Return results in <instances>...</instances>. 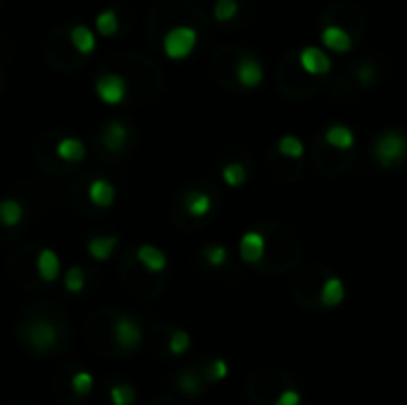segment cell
Listing matches in <instances>:
<instances>
[{
  "label": "cell",
  "instance_id": "obj_13",
  "mask_svg": "<svg viewBox=\"0 0 407 405\" xmlns=\"http://www.w3.org/2000/svg\"><path fill=\"white\" fill-rule=\"evenodd\" d=\"M321 43L333 53H348L352 48V38L345 29L340 27H324L321 29Z\"/></svg>",
  "mask_w": 407,
  "mask_h": 405
},
{
  "label": "cell",
  "instance_id": "obj_10",
  "mask_svg": "<svg viewBox=\"0 0 407 405\" xmlns=\"http://www.w3.org/2000/svg\"><path fill=\"white\" fill-rule=\"evenodd\" d=\"M103 146L110 150V153H117V150H122L124 146H127L129 141V129L124 127L122 122H108L103 129V136H101Z\"/></svg>",
  "mask_w": 407,
  "mask_h": 405
},
{
  "label": "cell",
  "instance_id": "obj_16",
  "mask_svg": "<svg viewBox=\"0 0 407 405\" xmlns=\"http://www.w3.org/2000/svg\"><path fill=\"white\" fill-rule=\"evenodd\" d=\"M57 158L64 160V162H81L86 158V146H84V141L74 139V136H64L57 143Z\"/></svg>",
  "mask_w": 407,
  "mask_h": 405
},
{
  "label": "cell",
  "instance_id": "obj_24",
  "mask_svg": "<svg viewBox=\"0 0 407 405\" xmlns=\"http://www.w3.org/2000/svg\"><path fill=\"white\" fill-rule=\"evenodd\" d=\"M96 31L101 36H115L120 31V17H117L115 10H103L101 15L96 17Z\"/></svg>",
  "mask_w": 407,
  "mask_h": 405
},
{
  "label": "cell",
  "instance_id": "obj_11",
  "mask_svg": "<svg viewBox=\"0 0 407 405\" xmlns=\"http://www.w3.org/2000/svg\"><path fill=\"white\" fill-rule=\"evenodd\" d=\"M136 260L153 274L162 272L167 267V256L157 246H150V244H143L139 251H136Z\"/></svg>",
  "mask_w": 407,
  "mask_h": 405
},
{
  "label": "cell",
  "instance_id": "obj_34",
  "mask_svg": "<svg viewBox=\"0 0 407 405\" xmlns=\"http://www.w3.org/2000/svg\"><path fill=\"white\" fill-rule=\"evenodd\" d=\"M148 405H183L179 398H174V396H169V394H165V396H157L155 401H150Z\"/></svg>",
  "mask_w": 407,
  "mask_h": 405
},
{
  "label": "cell",
  "instance_id": "obj_31",
  "mask_svg": "<svg viewBox=\"0 0 407 405\" xmlns=\"http://www.w3.org/2000/svg\"><path fill=\"white\" fill-rule=\"evenodd\" d=\"M64 286H67L69 293L84 291V286H86V274H84L81 267H71L67 272V277H64Z\"/></svg>",
  "mask_w": 407,
  "mask_h": 405
},
{
  "label": "cell",
  "instance_id": "obj_29",
  "mask_svg": "<svg viewBox=\"0 0 407 405\" xmlns=\"http://www.w3.org/2000/svg\"><path fill=\"white\" fill-rule=\"evenodd\" d=\"M236 15H239V3L236 0H217L214 3L217 22H231Z\"/></svg>",
  "mask_w": 407,
  "mask_h": 405
},
{
  "label": "cell",
  "instance_id": "obj_2",
  "mask_svg": "<svg viewBox=\"0 0 407 405\" xmlns=\"http://www.w3.org/2000/svg\"><path fill=\"white\" fill-rule=\"evenodd\" d=\"M22 341L29 346L31 350L38 353V355L48 358L52 355L55 350H60V338H62V331L60 326L52 322L50 317L45 315H38L29 322H24L22 331H19Z\"/></svg>",
  "mask_w": 407,
  "mask_h": 405
},
{
  "label": "cell",
  "instance_id": "obj_1",
  "mask_svg": "<svg viewBox=\"0 0 407 405\" xmlns=\"http://www.w3.org/2000/svg\"><path fill=\"white\" fill-rule=\"evenodd\" d=\"M293 387V377L284 370L269 367L253 372L246 382V396L253 405H274L286 389Z\"/></svg>",
  "mask_w": 407,
  "mask_h": 405
},
{
  "label": "cell",
  "instance_id": "obj_6",
  "mask_svg": "<svg viewBox=\"0 0 407 405\" xmlns=\"http://www.w3.org/2000/svg\"><path fill=\"white\" fill-rule=\"evenodd\" d=\"M96 93L105 105H120L127 98V81L120 74H101L96 81Z\"/></svg>",
  "mask_w": 407,
  "mask_h": 405
},
{
  "label": "cell",
  "instance_id": "obj_15",
  "mask_svg": "<svg viewBox=\"0 0 407 405\" xmlns=\"http://www.w3.org/2000/svg\"><path fill=\"white\" fill-rule=\"evenodd\" d=\"M343 296H345V286L338 277L324 279V284H321L319 289V303L324 305V308H336L340 300H343Z\"/></svg>",
  "mask_w": 407,
  "mask_h": 405
},
{
  "label": "cell",
  "instance_id": "obj_19",
  "mask_svg": "<svg viewBox=\"0 0 407 405\" xmlns=\"http://www.w3.org/2000/svg\"><path fill=\"white\" fill-rule=\"evenodd\" d=\"M176 387H179L183 396H200L202 387H205V377L198 370H183L176 377Z\"/></svg>",
  "mask_w": 407,
  "mask_h": 405
},
{
  "label": "cell",
  "instance_id": "obj_32",
  "mask_svg": "<svg viewBox=\"0 0 407 405\" xmlns=\"http://www.w3.org/2000/svg\"><path fill=\"white\" fill-rule=\"evenodd\" d=\"M202 256H205V260H207V263L212 265V267H222V265L227 263L229 251H227L224 246H207Z\"/></svg>",
  "mask_w": 407,
  "mask_h": 405
},
{
  "label": "cell",
  "instance_id": "obj_25",
  "mask_svg": "<svg viewBox=\"0 0 407 405\" xmlns=\"http://www.w3.org/2000/svg\"><path fill=\"white\" fill-rule=\"evenodd\" d=\"M277 148H279L281 155H286V158H291V160L303 158V150H305L303 141H300L298 136H291V134L281 136L279 143H277Z\"/></svg>",
  "mask_w": 407,
  "mask_h": 405
},
{
  "label": "cell",
  "instance_id": "obj_35",
  "mask_svg": "<svg viewBox=\"0 0 407 405\" xmlns=\"http://www.w3.org/2000/svg\"><path fill=\"white\" fill-rule=\"evenodd\" d=\"M357 76H360V84H365V86H369V84L374 81V69L372 67H360V72H357Z\"/></svg>",
  "mask_w": 407,
  "mask_h": 405
},
{
  "label": "cell",
  "instance_id": "obj_23",
  "mask_svg": "<svg viewBox=\"0 0 407 405\" xmlns=\"http://www.w3.org/2000/svg\"><path fill=\"white\" fill-rule=\"evenodd\" d=\"M22 217H24L22 202H17L12 198L0 202V222H3L5 227H17L19 222H22Z\"/></svg>",
  "mask_w": 407,
  "mask_h": 405
},
{
  "label": "cell",
  "instance_id": "obj_21",
  "mask_svg": "<svg viewBox=\"0 0 407 405\" xmlns=\"http://www.w3.org/2000/svg\"><path fill=\"white\" fill-rule=\"evenodd\" d=\"M117 236H93L88 241V256L93 260H108L110 256H113V251L117 248Z\"/></svg>",
  "mask_w": 407,
  "mask_h": 405
},
{
  "label": "cell",
  "instance_id": "obj_22",
  "mask_svg": "<svg viewBox=\"0 0 407 405\" xmlns=\"http://www.w3.org/2000/svg\"><path fill=\"white\" fill-rule=\"evenodd\" d=\"M69 389L71 394H74V398H86L91 394V389H93V377L84 370H74L69 375Z\"/></svg>",
  "mask_w": 407,
  "mask_h": 405
},
{
  "label": "cell",
  "instance_id": "obj_33",
  "mask_svg": "<svg viewBox=\"0 0 407 405\" xmlns=\"http://www.w3.org/2000/svg\"><path fill=\"white\" fill-rule=\"evenodd\" d=\"M274 405H300V394H298V389L291 387V389H286L284 394H281L277 398V403Z\"/></svg>",
  "mask_w": 407,
  "mask_h": 405
},
{
  "label": "cell",
  "instance_id": "obj_9",
  "mask_svg": "<svg viewBox=\"0 0 407 405\" xmlns=\"http://www.w3.org/2000/svg\"><path fill=\"white\" fill-rule=\"evenodd\" d=\"M236 79L243 89H255L262 84V64L255 57H243L236 67Z\"/></svg>",
  "mask_w": 407,
  "mask_h": 405
},
{
  "label": "cell",
  "instance_id": "obj_12",
  "mask_svg": "<svg viewBox=\"0 0 407 405\" xmlns=\"http://www.w3.org/2000/svg\"><path fill=\"white\" fill-rule=\"evenodd\" d=\"M36 270L43 282H55L60 277V258H57V253L50 251V248H43L36 258Z\"/></svg>",
  "mask_w": 407,
  "mask_h": 405
},
{
  "label": "cell",
  "instance_id": "obj_26",
  "mask_svg": "<svg viewBox=\"0 0 407 405\" xmlns=\"http://www.w3.org/2000/svg\"><path fill=\"white\" fill-rule=\"evenodd\" d=\"M222 179H224L227 186H243L248 179V172L246 167L241 165V162H229V165L222 167Z\"/></svg>",
  "mask_w": 407,
  "mask_h": 405
},
{
  "label": "cell",
  "instance_id": "obj_5",
  "mask_svg": "<svg viewBox=\"0 0 407 405\" xmlns=\"http://www.w3.org/2000/svg\"><path fill=\"white\" fill-rule=\"evenodd\" d=\"M115 341L120 353L136 350L143 341V329L134 317L129 315H117L115 317Z\"/></svg>",
  "mask_w": 407,
  "mask_h": 405
},
{
  "label": "cell",
  "instance_id": "obj_20",
  "mask_svg": "<svg viewBox=\"0 0 407 405\" xmlns=\"http://www.w3.org/2000/svg\"><path fill=\"white\" fill-rule=\"evenodd\" d=\"M186 210L191 217H207L212 212V198L205 191H191L186 193Z\"/></svg>",
  "mask_w": 407,
  "mask_h": 405
},
{
  "label": "cell",
  "instance_id": "obj_18",
  "mask_svg": "<svg viewBox=\"0 0 407 405\" xmlns=\"http://www.w3.org/2000/svg\"><path fill=\"white\" fill-rule=\"evenodd\" d=\"M69 41L81 55H91L96 50V36H93V31L86 27V24H76V27H71Z\"/></svg>",
  "mask_w": 407,
  "mask_h": 405
},
{
  "label": "cell",
  "instance_id": "obj_14",
  "mask_svg": "<svg viewBox=\"0 0 407 405\" xmlns=\"http://www.w3.org/2000/svg\"><path fill=\"white\" fill-rule=\"evenodd\" d=\"M324 141L329 143L331 148L350 150L352 146H355V134H352V129L345 127V124H331L324 134Z\"/></svg>",
  "mask_w": 407,
  "mask_h": 405
},
{
  "label": "cell",
  "instance_id": "obj_28",
  "mask_svg": "<svg viewBox=\"0 0 407 405\" xmlns=\"http://www.w3.org/2000/svg\"><path fill=\"white\" fill-rule=\"evenodd\" d=\"M202 377H205V382H219V379H224L229 375V367L224 360H219V358H212L207 365H202Z\"/></svg>",
  "mask_w": 407,
  "mask_h": 405
},
{
  "label": "cell",
  "instance_id": "obj_7",
  "mask_svg": "<svg viewBox=\"0 0 407 405\" xmlns=\"http://www.w3.org/2000/svg\"><path fill=\"white\" fill-rule=\"evenodd\" d=\"M298 60H300V67H303L307 74L319 76V74H329L331 72L329 55H326L321 48H314V45H307V48L300 50Z\"/></svg>",
  "mask_w": 407,
  "mask_h": 405
},
{
  "label": "cell",
  "instance_id": "obj_3",
  "mask_svg": "<svg viewBox=\"0 0 407 405\" xmlns=\"http://www.w3.org/2000/svg\"><path fill=\"white\" fill-rule=\"evenodd\" d=\"M372 153L382 167H393L396 162L407 158V136L400 132H386L374 141Z\"/></svg>",
  "mask_w": 407,
  "mask_h": 405
},
{
  "label": "cell",
  "instance_id": "obj_27",
  "mask_svg": "<svg viewBox=\"0 0 407 405\" xmlns=\"http://www.w3.org/2000/svg\"><path fill=\"white\" fill-rule=\"evenodd\" d=\"M188 346H191V336L183 329H172L167 334V353H172V355H183Z\"/></svg>",
  "mask_w": 407,
  "mask_h": 405
},
{
  "label": "cell",
  "instance_id": "obj_17",
  "mask_svg": "<svg viewBox=\"0 0 407 405\" xmlns=\"http://www.w3.org/2000/svg\"><path fill=\"white\" fill-rule=\"evenodd\" d=\"M115 186L105 179H93L88 186V198L98 207H110L115 202Z\"/></svg>",
  "mask_w": 407,
  "mask_h": 405
},
{
  "label": "cell",
  "instance_id": "obj_30",
  "mask_svg": "<svg viewBox=\"0 0 407 405\" xmlns=\"http://www.w3.org/2000/svg\"><path fill=\"white\" fill-rule=\"evenodd\" d=\"M110 398H113L115 405H131L136 401V391L129 387V384H115L110 389Z\"/></svg>",
  "mask_w": 407,
  "mask_h": 405
},
{
  "label": "cell",
  "instance_id": "obj_4",
  "mask_svg": "<svg viewBox=\"0 0 407 405\" xmlns=\"http://www.w3.org/2000/svg\"><path fill=\"white\" fill-rule=\"evenodd\" d=\"M198 45V31L193 27H174L162 38V48L169 60H183L195 50Z\"/></svg>",
  "mask_w": 407,
  "mask_h": 405
},
{
  "label": "cell",
  "instance_id": "obj_8",
  "mask_svg": "<svg viewBox=\"0 0 407 405\" xmlns=\"http://www.w3.org/2000/svg\"><path fill=\"white\" fill-rule=\"evenodd\" d=\"M239 251L246 263H260L265 258V236L260 232H246L241 236Z\"/></svg>",
  "mask_w": 407,
  "mask_h": 405
}]
</instances>
